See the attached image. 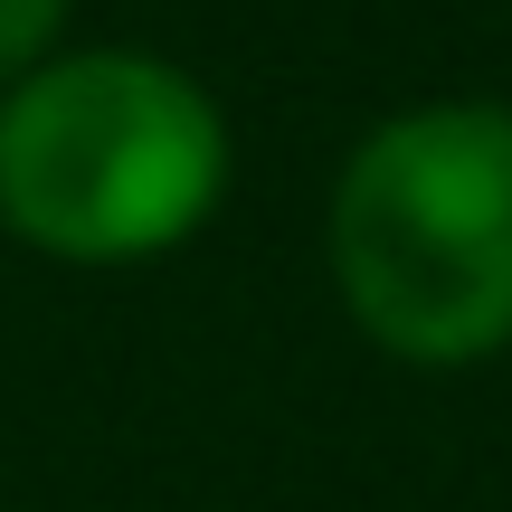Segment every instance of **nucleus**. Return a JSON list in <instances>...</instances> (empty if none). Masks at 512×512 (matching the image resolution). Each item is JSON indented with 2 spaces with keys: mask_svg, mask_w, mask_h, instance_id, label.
<instances>
[{
  "mask_svg": "<svg viewBox=\"0 0 512 512\" xmlns=\"http://www.w3.org/2000/svg\"><path fill=\"white\" fill-rule=\"evenodd\" d=\"M323 256L389 361H494L512 342V105L446 95L370 124L332 181Z\"/></svg>",
  "mask_w": 512,
  "mask_h": 512,
  "instance_id": "nucleus-1",
  "label": "nucleus"
},
{
  "mask_svg": "<svg viewBox=\"0 0 512 512\" xmlns=\"http://www.w3.org/2000/svg\"><path fill=\"white\" fill-rule=\"evenodd\" d=\"M228 200V114L190 67L67 48L0 86V228L57 266H143Z\"/></svg>",
  "mask_w": 512,
  "mask_h": 512,
  "instance_id": "nucleus-2",
  "label": "nucleus"
},
{
  "mask_svg": "<svg viewBox=\"0 0 512 512\" xmlns=\"http://www.w3.org/2000/svg\"><path fill=\"white\" fill-rule=\"evenodd\" d=\"M57 29H67V0H0V86H19L29 67H48Z\"/></svg>",
  "mask_w": 512,
  "mask_h": 512,
  "instance_id": "nucleus-3",
  "label": "nucleus"
}]
</instances>
